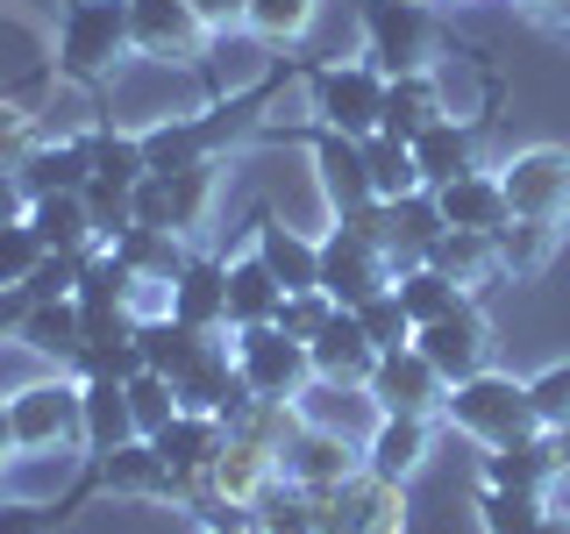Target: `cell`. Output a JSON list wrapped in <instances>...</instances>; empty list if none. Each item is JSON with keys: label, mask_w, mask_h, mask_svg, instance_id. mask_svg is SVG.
<instances>
[{"label": "cell", "mask_w": 570, "mask_h": 534, "mask_svg": "<svg viewBox=\"0 0 570 534\" xmlns=\"http://www.w3.org/2000/svg\"><path fill=\"white\" fill-rule=\"evenodd\" d=\"M107 249H121V257H129L142 278H165V285H171L178 271H186V249H178V228H129V236H121V243H107Z\"/></svg>", "instance_id": "obj_37"}, {"label": "cell", "mask_w": 570, "mask_h": 534, "mask_svg": "<svg viewBox=\"0 0 570 534\" xmlns=\"http://www.w3.org/2000/svg\"><path fill=\"white\" fill-rule=\"evenodd\" d=\"M71 370H79V385L86 378H121V385H129L142 370V349H136V335H129V343H86L79 356H71Z\"/></svg>", "instance_id": "obj_42"}, {"label": "cell", "mask_w": 570, "mask_h": 534, "mask_svg": "<svg viewBox=\"0 0 570 534\" xmlns=\"http://www.w3.org/2000/svg\"><path fill=\"white\" fill-rule=\"evenodd\" d=\"M171 186V228L186 236L193 221H200V207H207V192H214V165H193V171H157Z\"/></svg>", "instance_id": "obj_44"}, {"label": "cell", "mask_w": 570, "mask_h": 534, "mask_svg": "<svg viewBox=\"0 0 570 534\" xmlns=\"http://www.w3.org/2000/svg\"><path fill=\"white\" fill-rule=\"evenodd\" d=\"M414 349L442 370V385L478 378V370H485V314H478V299H456L442 320L414 328Z\"/></svg>", "instance_id": "obj_10"}, {"label": "cell", "mask_w": 570, "mask_h": 534, "mask_svg": "<svg viewBox=\"0 0 570 534\" xmlns=\"http://www.w3.org/2000/svg\"><path fill=\"white\" fill-rule=\"evenodd\" d=\"M207 477H214V492H222V498H236V506L257 513V498L278 485V456H272V449H257V442H243V435H228Z\"/></svg>", "instance_id": "obj_23"}, {"label": "cell", "mask_w": 570, "mask_h": 534, "mask_svg": "<svg viewBox=\"0 0 570 534\" xmlns=\"http://www.w3.org/2000/svg\"><path fill=\"white\" fill-rule=\"evenodd\" d=\"M222 442H228V427L214 414H178L165 435H157V456L171 463V477H207L214 456H222Z\"/></svg>", "instance_id": "obj_25"}, {"label": "cell", "mask_w": 570, "mask_h": 534, "mask_svg": "<svg viewBox=\"0 0 570 534\" xmlns=\"http://www.w3.org/2000/svg\"><path fill=\"white\" fill-rule=\"evenodd\" d=\"M228 343H236V370L249 378V392H257V399H299V392L314 385V356H307V343H293L278 320L236 328Z\"/></svg>", "instance_id": "obj_5"}, {"label": "cell", "mask_w": 570, "mask_h": 534, "mask_svg": "<svg viewBox=\"0 0 570 534\" xmlns=\"http://www.w3.org/2000/svg\"><path fill=\"white\" fill-rule=\"evenodd\" d=\"M364 471H379V477H392L400 485L406 471L428 456V421L421 414H379V427H371V442H364Z\"/></svg>", "instance_id": "obj_29"}, {"label": "cell", "mask_w": 570, "mask_h": 534, "mask_svg": "<svg viewBox=\"0 0 570 534\" xmlns=\"http://www.w3.org/2000/svg\"><path fill=\"white\" fill-rule=\"evenodd\" d=\"M478 521H485V534H542L549 506H542V492H499V485H485Z\"/></svg>", "instance_id": "obj_36"}, {"label": "cell", "mask_w": 570, "mask_h": 534, "mask_svg": "<svg viewBox=\"0 0 570 534\" xmlns=\"http://www.w3.org/2000/svg\"><path fill=\"white\" fill-rule=\"evenodd\" d=\"M549 228H557V221H507V228H499V264H507V271H534V264H542L549 257Z\"/></svg>", "instance_id": "obj_43"}, {"label": "cell", "mask_w": 570, "mask_h": 534, "mask_svg": "<svg viewBox=\"0 0 570 534\" xmlns=\"http://www.w3.org/2000/svg\"><path fill=\"white\" fill-rule=\"evenodd\" d=\"M314 8L321 0H249L243 22L264 36V43H299V36L314 29Z\"/></svg>", "instance_id": "obj_41"}, {"label": "cell", "mask_w": 570, "mask_h": 534, "mask_svg": "<svg viewBox=\"0 0 570 534\" xmlns=\"http://www.w3.org/2000/svg\"><path fill=\"white\" fill-rule=\"evenodd\" d=\"M285 285L272 278V264L249 249V257L228 264V328H257V320H278Z\"/></svg>", "instance_id": "obj_26"}, {"label": "cell", "mask_w": 570, "mask_h": 534, "mask_svg": "<svg viewBox=\"0 0 570 534\" xmlns=\"http://www.w3.org/2000/svg\"><path fill=\"white\" fill-rule=\"evenodd\" d=\"M14 414V449H58V442H86V399L65 378H36L8 399Z\"/></svg>", "instance_id": "obj_8"}, {"label": "cell", "mask_w": 570, "mask_h": 534, "mask_svg": "<svg viewBox=\"0 0 570 534\" xmlns=\"http://www.w3.org/2000/svg\"><path fill=\"white\" fill-rule=\"evenodd\" d=\"M129 0H71L58 29V71L65 79H100L129 50Z\"/></svg>", "instance_id": "obj_3"}, {"label": "cell", "mask_w": 570, "mask_h": 534, "mask_svg": "<svg viewBox=\"0 0 570 534\" xmlns=\"http://www.w3.org/2000/svg\"><path fill=\"white\" fill-rule=\"evenodd\" d=\"M328 314H335V299L321 293V285H307V293H285V307H278V328L293 335V343H314V335L328 328Z\"/></svg>", "instance_id": "obj_45"}, {"label": "cell", "mask_w": 570, "mask_h": 534, "mask_svg": "<svg viewBox=\"0 0 570 534\" xmlns=\"http://www.w3.org/2000/svg\"><path fill=\"white\" fill-rule=\"evenodd\" d=\"M207 534H257V527H207Z\"/></svg>", "instance_id": "obj_54"}, {"label": "cell", "mask_w": 570, "mask_h": 534, "mask_svg": "<svg viewBox=\"0 0 570 534\" xmlns=\"http://www.w3.org/2000/svg\"><path fill=\"white\" fill-rule=\"evenodd\" d=\"M94 477H100L107 492H136V498H171V485H178L171 463L157 456V442H142V435L121 442V449H107Z\"/></svg>", "instance_id": "obj_24"}, {"label": "cell", "mask_w": 570, "mask_h": 534, "mask_svg": "<svg viewBox=\"0 0 570 534\" xmlns=\"http://www.w3.org/2000/svg\"><path fill=\"white\" fill-rule=\"evenodd\" d=\"M563 22H570V14H563Z\"/></svg>", "instance_id": "obj_56"}, {"label": "cell", "mask_w": 570, "mask_h": 534, "mask_svg": "<svg viewBox=\"0 0 570 534\" xmlns=\"http://www.w3.org/2000/svg\"><path fill=\"white\" fill-rule=\"evenodd\" d=\"M356 314V328H364V343L392 356V349H414V314L400 307V293H379V299H364V307H350Z\"/></svg>", "instance_id": "obj_38"}, {"label": "cell", "mask_w": 570, "mask_h": 534, "mask_svg": "<svg viewBox=\"0 0 570 534\" xmlns=\"http://www.w3.org/2000/svg\"><path fill=\"white\" fill-rule=\"evenodd\" d=\"M392 293H400V307L414 314V328H428V320H442L463 299V285L456 278H442L435 264H414V271H400L392 278Z\"/></svg>", "instance_id": "obj_33"}, {"label": "cell", "mask_w": 570, "mask_h": 534, "mask_svg": "<svg viewBox=\"0 0 570 534\" xmlns=\"http://www.w3.org/2000/svg\"><path fill=\"white\" fill-rule=\"evenodd\" d=\"M428 121H442V86L428 79V71H400V79H385V136L414 142Z\"/></svg>", "instance_id": "obj_31"}, {"label": "cell", "mask_w": 570, "mask_h": 534, "mask_svg": "<svg viewBox=\"0 0 570 534\" xmlns=\"http://www.w3.org/2000/svg\"><path fill=\"white\" fill-rule=\"evenodd\" d=\"M257 534H321V498L278 477V485L257 498Z\"/></svg>", "instance_id": "obj_35"}, {"label": "cell", "mask_w": 570, "mask_h": 534, "mask_svg": "<svg viewBox=\"0 0 570 534\" xmlns=\"http://www.w3.org/2000/svg\"><path fill=\"white\" fill-rule=\"evenodd\" d=\"M356 471V456H350V435H335V427H299L293 442H285V456H278V477L285 485H299V492H335L343 477Z\"/></svg>", "instance_id": "obj_12"}, {"label": "cell", "mask_w": 570, "mask_h": 534, "mask_svg": "<svg viewBox=\"0 0 570 534\" xmlns=\"http://www.w3.org/2000/svg\"><path fill=\"white\" fill-rule=\"evenodd\" d=\"M528 399H534V421H542V435H563V427H570V364L549 370V378H534Z\"/></svg>", "instance_id": "obj_47"}, {"label": "cell", "mask_w": 570, "mask_h": 534, "mask_svg": "<svg viewBox=\"0 0 570 534\" xmlns=\"http://www.w3.org/2000/svg\"><path fill=\"white\" fill-rule=\"evenodd\" d=\"M257 257L272 264V278L285 285V293H307V285H321V243L293 236L285 221H272V214L257 221Z\"/></svg>", "instance_id": "obj_28"}, {"label": "cell", "mask_w": 570, "mask_h": 534, "mask_svg": "<svg viewBox=\"0 0 570 534\" xmlns=\"http://www.w3.org/2000/svg\"><path fill=\"white\" fill-rule=\"evenodd\" d=\"M364 165H371V192L379 200H400V192H414L421 186V171H414V142H400V136H364Z\"/></svg>", "instance_id": "obj_34"}, {"label": "cell", "mask_w": 570, "mask_h": 534, "mask_svg": "<svg viewBox=\"0 0 570 534\" xmlns=\"http://www.w3.org/2000/svg\"><path fill=\"white\" fill-rule=\"evenodd\" d=\"M14 178H22L29 200H43V192H86V186H94V142H86V136H65V142L43 136L22 157V171H14Z\"/></svg>", "instance_id": "obj_16"}, {"label": "cell", "mask_w": 570, "mask_h": 534, "mask_svg": "<svg viewBox=\"0 0 570 534\" xmlns=\"http://www.w3.org/2000/svg\"><path fill=\"white\" fill-rule=\"evenodd\" d=\"M129 414H136V435L142 442H157L178 421V392H171L165 370H136V378H129Z\"/></svg>", "instance_id": "obj_39"}, {"label": "cell", "mask_w": 570, "mask_h": 534, "mask_svg": "<svg viewBox=\"0 0 570 534\" xmlns=\"http://www.w3.org/2000/svg\"><path fill=\"white\" fill-rule=\"evenodd\" d=\"M22 314H29V293L22 285H0V335H22Z\"/></svg>", "instance_id": "obj_51"}, {"label": "cell", "mask_w": 570, "mask_h": 534, "mask_svg": "<svg viewBox=\"0 0 570 534\" xmlns=\"http://www.w3.org/2000/svg\"><path fill=\"white\" fill-rule=\"evenodd\" d=\"M29 228H36V243H43V249H65V257L100 249V228H94L86 192H43V200H29Z\"/></svg>", "instance_id": "obj_19"}, {"label": "cell", "mask_w": 570, "mask_h": 534, "mask_svg": "<svg viewBox=\"0 0 570 534\" xmlns=\"http://www.w3.org/2000/svg\"><path fill=\"white\" fill-rule=\"evenodd\" d=\"M14 456V414H8V399H0V463Z\"/></svg>", "instance_id": "obj_53"}, {"label": "cell", "mask_w": 570, "mask_h": 534, "mask_svg": "<svg viewBox=\"0 0 570 534\" xmlns=\"http://www.w3.org/2000/svg\"><path fill=\"white\" fill-rule=\"evenodd\" d=\"M534 8H557V0H534Z\"/></svg>", "instance_id": "obj_55"}, {"label": "cell", "mask_w": 570, "mask_h": 534, "mask_svg": "<svg viewBox=\"0 0 570 534\" xmlns=\"http://www.w3.org/2000/svg\"><path fill=\"white\" fill-rule=\"evenodd\" d=\"M321 534H406V498L379 471H350L335 492H321Z\"/></svg>", "instance_id": "obj_7"}, {"label": "cell", "mask_w": 570, "mask_h": 534, "mask_svg": "<svg viewBox=\"0 0 570 534\" xmlns=\"http://www.w3.org/2000/svg\"><path fill=\"white\" fill-rule=\"evenodd\" d=\"M371 399H379V414H442L450 406V385H442V370L428 364L421 349H392L379 356V370H371Z\"/></svg>", "instance_id": "obj_11"}, {"label": "cell", "mask_w": 570, "mask_h": 534, "mask_svg": "<svg viewBox=\"0 0 570 534\" xmlns=\"http://www.w3.org/2000/svg\"><path fill=\"white\" fill-rule=\"evenodd\" d=\"M435 200H442V221H450V228H478V236H499V228L513 221L507 186H499L492 171H463V178H450V186H435Z\"/></svg>", "instance_id": "obj_17"}, {"label": "cell", "mask_w": 570, "mask_h": 534, "mask_svg": "<svg viewBox=\"0 0 570 534\" xmlns=\"http://www.w3.org/2000/svg\"><path fill=\"white\" fill-rule=\"evenodd\" d=\"M314 171H321V192H328L335 214L350 207H371V165H364V136H343V129H314Z\"/></svg>", "instance_id": "obj_13"}, {"label": "cell", "mask_w": 570, "mask_h": 534, "mask_svg": "<svg viewBox=\"0 0 570 534\" xmlns=\"http://www.w3.org/2000/svg\"><path fill=\"white\" fill-rule=\"evenodd\" d=\"M563 471H570V442H557V435H528V442H507V449L485 456V485H499V492H549Z\"/></svg>", "instance_id": "obj_14"}, {"label": "cell", "mask_w": 570, "mask_h": 534, "mask_svg": "<svg viewBox=\"0 0 570 534\" xmlns=\"http://www.w3.org/2000/svg\"><path fill=\"white\" fill-rule=\"evenodd\" d=\"M58 521H65L58 506H29V498L0 506V534H58Z\"/></svg>", "instance_id": "obj_49"}, {"label": "cell", "mask_w": 570, "mask_h": 534, "mask_svg": "<svg viewBox=\"0 0 570 534\" xmlns=\"http://www.w3.org/2000/svg\"><path fill=\"white\" fill-rule=\"evenodd\" d=\"M513 221H563L570 214V150H528L499 171Z\"/></svg>", "instance_id": "obj_9"}, {"label": "cell", "mask_w": 570, "mask_h": 534, "mask_svg": "<svg viewBox=\"0 0 570 534\" xmlns=\"http://www.w3.org/2000/svg\"><path fill=\"white\" fill-rule=\"evenodd\" d=\"M463 435H478L485 449H507V442H528V435H542V421H534V399H528V385H513V378H492V370H478V378H463L450 385V406H442Z\"/></svg>", "instance_id": "obj_1"}, {"label": "cell", "mask_w": 570, "mask_h": 534, "mask_svg": "<svg viewBox=\"0 0 570 534\" xmlns=\"http://www.w3.org/2000/svg\"><path fill=\"white\" fill-rule=\"evenodd\" d=\"M129 207H136V228H171V186L157 171L129 192Z\"/></svg>", "instance_id": "obj_48"}, {"label": "cell", "mask_w": 570, "mask_h": 534, "mask_svg": "<svg viewBox=\"0 0 570 534\" xmlns=\"http://www.w3.org/2000/svg\"><path fill=\"white\" fill-rule=\"evenodd\" d=\"M414 171H421L428 192L463 178V171H478V129H463V121H450V115L428 121V129L414 136Z\"/></svg>", "instance_id": "obj_21"}, {"label": "cell", "mask_w": 570, "mask_h": 534, "mask_svg": "<svg viewBox=\"0 0 570 534\" xmlns=\"http://www.w3.org/2000/svg\"><path fill=\"white\" fill-rule=\"evenodd\" d=\"M186 8L200 14L207 29H228V22H243V14H249V0H186Z\"/></svg>", "instance_id": "obj_50"}, {"label": "cell", "mask_w": 570, "mask_h": 534, "mask_svg": "<svg viewBox=\"0 0 570 534\" xmlns=\"http://www.w3.org/2000/svg\"><path fill=\"white\" fill-rule=\"evenodd\" d=\"M364 43L371 65L400 79V71H428V58L442 50V22L428 0H364Z\"/></svg>", "instance_id": "obj_2"}, {"label": "cell", "mask_w": 570, "mask_h": 534, "mask_svg": "<svg viewBox=\"0 0 570 534\" xmlns=\"http://www.w3.org/2000/svg\"><path fill=\"white\" fill-rule=\"evenodd\" d=\"M171 314L193 328H228V264L222 257H186L171 278Z\"/></svg>", "instance_id": "obj_20"}, {"label": "cell", "mask_w": 570, "mask_h": 534, "mask_svg": "<svg viewBox=\"0 0 570 534\" xmlns=\"http://www.w3.org/2000/svg\"><path fill=\"white\" fill-rule=\"evenodd\" d=\"M22 349L36 356H50V364H71L86 343V320H79V299H43V307H29L22 314V335H14Z\"/></svg>", "instance_id": "obj_30"}, {"label": "cell", "mask_w": 570, "mask_h": 534, "mask_svg": "<svg viewBox=\"0 0 570 534\" xmlns=\"http://www.w3.org/2000/svg\"><path fill=\"white\" fill-rule=\"evenodd\" d=\"M392 249L379 236H364V228L335 221V236L321 243V293L335 299V307H364V299L392 293Z\"/></svg>", "instance_id": "obj_4"}, {"label": "cell", "mask_w": 570, "mask_h": 534, "mask_svg": "<svg viewBox=\"0 0 570 534\" xmlns=\"http://www.w3.org/2000/svg\"><path fill=\"white\" fill-rule=\"evenodd\" d=\"M314 115H321V129L379 136L385 129V71L379 65H321L314 71Z\"/></svg>", "instance_id": "obj_6"}, {"label": "cell", "mask_w": 570, "mask_h": 534, "mask_svg": "<svg viewBox=\"0 0 570 534\" xmlns=\"http://www.w3.org/2000/svg\"><path fill=\"white\" fill-rule=\"evenodd\" d=\"M200 14L186 8V0H129V36L136 50H150V58H178V50L200 43Z\"/></svg>", "instance_id": "obj_22"}, {"label": "cell", "mask_w": 570, "mask_h": 534, "mask_svg": "<svg viewBox=\"0 0 570 534\" xmlns=\"http://www.w3.org/2000/svg\"><path fill=\"white\" fill-rule=\"evenodd\" d=\"M421 264H435L442 278H456V285H478L485 271H499V243L492 236H478V228H442L435 243H428V257Z\"/></svg>", "instance_id": "obj_32"}, {"label": "cell", "mask_w": 570, "mask_h": 534, "mask_svg": "<svg viewBox=\"0 0 570 534\" xmlns=\"http://www.w3.org/2000/svg\"><path fill=\"white\" fill-rule=\"evenodd\" d=\"M214 335H222V328H193V320H178V314H150V320H136L142 370H165V378H178V370L200 364V349L214 343Z\"/></svg>", "instance_id": "obj_18"}, {"label": "cell", "mask_w": 570, "mask_h": 534, "mask_svg": "<svg viewBox=\"0 0 570 534\" xmlns=\"http://www.w3.org/2000/svg\"><path fill=\"white\" fill-rule=\"evenodd\" d=\"M307 356H314V378L321 385H371V370H379V349L364 343V328H356L350 307L328 314V328L307 343Z\"/></svg>", "instance_id": "obj_15"}, {"label": "cell", "mask_w": 570, "mask_h": 534, "mask_svg": "<svg viewBox=\"0 0 570 534\" xmlns=\"http://www.w3.org/2000/svg\"><path fill=\"white\" fill-rule=\"evenodd\" d=\"M79 399H86V449H94V456L136 442V414H129V385H121V378H86Z\"/></svg>", "instance_id": "obj_27"}, {"label": "cell", "mask_w": 570, "mask_h": 534, "mask_svg": "<svg viewBox=\"0 0 570 534\" xmlns=\"http://www.w3.org/2000/svg\"><path fill=\"white\" fill-rule=\"evenodd\" d=\"M36 264H43V243H36V228H29V214H22V221L0 228V285H22Z\"/></svg>", "instance_id": "obj_46"}, {"label": "cell", "mask_w": 570, "mask_h": 534, "mask_svg": "<svg viewBox=\"0 0 570 534\" xmlns=\"http://www.w3.org/2000/svg\"><path fill=\"white\" fill-rule=\"evenodd\" d=\"M94 142V178H107V186H142L150 178V157H142V136H86Z\"/></svg>", "instance_id": "obj_40"}, {"label": "cell", "mask_w": 570, "mask_h": 534, "mask_svg": "<svg viewBox=\"0 0 570 534\" xmlns=\"http://www.w3.org/2000/svg\"><path fill=\"white\" fill-rule=\"evenodd\" d=\"M22 214H29L22 178H14V171H0V228H8V221H22Z\"/></svg>", "instance_id": "obj_52"}]
</instances>
